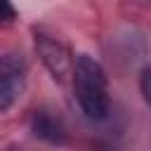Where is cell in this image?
Returning <instances> with one entry per match:
<instances>
[{
    "mask_svg": "<svg viewBox=\"0 0 151 151\" xmlns=\"http://www.w3.org/2000/svg\"><path fill=\"white\" fill-rule=\"evenodd\" d=\"M139 90H142V97H144V101H146V106L151 109V64L142 71V76H139Z\"/></svg>",
    "mask_w": 151,
    "mask_h": 151,
    "instance_id": "5",
    "label": "cell"
},
{
    "mask_svg": "<svg viewBox=\"0 0 151 151\" xmlns=\"http://www.w3.org/2000/svg\"><path fill=\"white\" fill-rule=\"evenodd\" d=\"M73 94L78 99L80 111L90 120H104L111 109L109 99V83L101 64L90 54H76L73 66Z\"/></svg>",
    "mask_w": 151,
    "mask_h": 151,
    "instance_id": "1",
    "label": "cell"
},
{
    "mask_svg": "<svg viewBox=\"0 0 151 151\" xmlns=\"http://www.w3.org/2000/svg\"><path fill=\"white\" fill-rule=\"evenodd\" d=\"M26 85V64L21 54L5 52L0 59V111H9Z\"/></svg>",
    "mask_w": 151,
    "mask_h": 151,
    "instance_id": "3",
    "label": "cell"
},
{
    "mask_svg": "<svg viewBox=\"0 0 151 151\" xmlns=\"http://www.w3.org/2000/svg\"><path fill=\"white\" fill-rule=\"evenodd\" d=\"M35 50L45 64V68L50 71V76L57 83H64L68 76H73V66H76V57L71 54V50L54 35L45 33L42 28L35 31Z\"/></svg>",
    "mask_w": 151,
    "mask_h": 151,
    "instance_id": "2",
    "label": "cell"
},
{
    "mask_svg": "<svg viewBox=\"0 0 151 151\" xmlns=\"http://www.w3.org/2000/svg\"><path fill=\"white\" fill-rule=\"evenodd\" d=\"M2 7H5V21H12L17 17V12L12 7V0H2Z\"/></svg>",
    "mask_w": 151,
    "mask_h": 151,
    "instance_id": "6",
    "label": "cell"
},
{
    "mask_svg": "<svg viewBox=\"0 0 151 151\" xmlns=\"http://www.w3.org/2000/svg\"><path fill=\"white\" fill-rule=\"evenodd\" d=\"M31 130L38 139H42L47 144H64L66 142V130H64L61 120L57 116H52L50 111H35L31 118Z\"/></svg>",
    "mask_w": 151,
    "mask_h": 151,
    "instance_id": "4",
    "label": "cell"
}]
</instances>
